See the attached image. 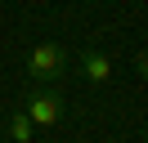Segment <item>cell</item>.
I'll use <instances>...</instances> for the list:
<instances>
[{
	"label": "cell",
	"instance_id": "cell-1",
	"mask_svg": "<svg viewBox=\"0 0 148 143\" xmlns=\"http://www.w3.org/2000/svg\"><path fill=\"white\" fill-rule=\"evenodd\" d=\"M27 76H32V85H58V80L67 76L63 45L58 40H40L36 49H32V58H27Z\"/></svg>",
	"mask_w": 148,
	"mask_h": 143
},
{
	"label": "cell",
	"instance_id": "cell-2",
	"mask_svg": "<svg viewBox=\"0 0 148 143\" xmlns=\"http://www.w3.org/2000/svg\"><path fill=\"white\" fill-rule=\"evenodd\" d=\"M23 112H27L32 125H58L63 121V94L54 85H32L27 98H23Z\"/></svg>",
	"mask_w": 148,
	"mask_h": 143
},
{
	"label": "cell",
	"instance_id": "cell-3",
	"mask_svg": "<svg viewBox=\"0 0 148 143\" xmlns=\"http://www.w3.org/2000/svg\"><path fill=\"white\" fill-rule=\"evenodd\" d=\"M76 67H81V76L90 80V85H108L112 72H117V63H112V54H103V49H81Z\"/></svg>",
	"mask_w": 148,
	"mask_h": 143
},
{
	"label": "cell",
	"instance_id": "cell-4",
	"mask_svg": "<svg viewBox=\"0 0 148 143\" xmlns=\"http://www.w3.org/2000/svg\"><path fill=\"white\" fill-rule=\"evenodd\" d=\"M5 134H9V143H32L36 139V125L27 121V112H14L9 121H5Z\"/></svg>",
	"mask_w": 148,
	"mask_h": 143
}]
</instances>
